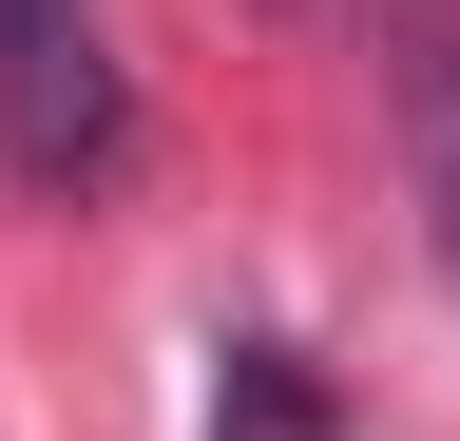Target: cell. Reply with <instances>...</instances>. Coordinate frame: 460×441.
Returning <instances> with one entry per match:
<instances>
[{
    "instance_id": "6da1fadb",
    "label": "cell",
    "mask_w": 460,
    "mask_h": 441,
    "mask_svg": "<svg viewBox=\"0 0 460 441\" xmlns=\"http://www.w3.org/2000/svg\"><path fill=\"white\" fill-rule=\"evenodd\" d=\"M0 173L20 192L115 173V39H96V0H0Z\"/></svg>"
},
{
    "instance_id": "7a4b0ae2",
    "label": "cell",
    "mask_w": 460,
    "mask_h": 441,
    "mask_svg": "<svg viewBox=\"0 0 460 441\" xmlns=\"http://www.w3.org/2000/svg\"><path fill=\"white\" fill-rule=\"evenodd\" d=\"M211 441H326V384L288 365V346H230V403H211Z\"/></svg>"
},
{
    "instance_id": "3957f363",
    "label": "cell",
    "mask_w": 460,
    "mask_h": 441,
    "mask_svg": "<svg viewBox=\"0 0 460 441\" xmlns=\"http://www.w3.org/2000/svg\"><path fill=\"white\" fill-rule=\"evenodd\" d=\"M441 269H460V116H441Z\"/></svg>"
}]
</instances>
